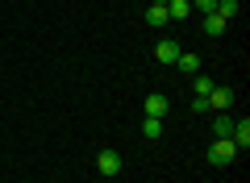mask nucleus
<instances>
[{"mask_svg":"<svg viewBox=\"0 0 250 183\" xmlns=\"http://www.w3.org/2000/svg\"><path fill=\"white\" fill-rule=\"evenodd\" d=\"M238 154H242V150L233 146V138H217L213 146H208V163H217V166H229Z\"/></svg>","mask_w":250,"mask_h":183,"instance_id":"1","label":"nucleus"},{"mask_svg":"<svg viewBox=\"0 0 250 183\" xmlns=\"http://www.w3.org/2000/svg\"><path fill=\"white\" fill-rule=\"evenodd\" d=\"M96 171L108 175V179L121 175V154H117V150H100V154H96Z\"/></svg>","mask_w":250,"mask_h":183,"instance_id":"2","label":"nucleus"},{"mask_svg":"<svg viewBox=\"0 0 250 183\" xmlns=\"http://www.w3.org/2000/svg\"><path fill=\"white\" fill-rule=\"evenodd\" d=\"M229 104H233V92H229V87H213V92H208V108H213V113H225Z\"/></svg>","mask_w":250,"mask_h":183,"instance_id":"3","label":"nucleus"},{"mask_svg":"<svg viewBox=\"0 0 250 183\" xmlns=\"http://www.w3.org/2000/svg\"><path fill=\"white\" fill-rule=\"evenodd\" d=\"M179 54H184V50H179V46H175V42H171V38H163V42H159V46H154V59H159V62H175V59H179Z\"/></svg>","mask_w":250,"mask_h":183,"instance_id":"4","label":"nucleus"},{"mask_svg":"<svg viewBox=\"0 0 250 183\" xmlns=\"http://www.w3.org/2000/svg\"><path fill=\"white\" fill-rule=\"evenodd\" d=\"M167 108H171V100L167 96H159V92H154V96H146V117H167Z\"/></svg>","mask_w":250,"mask_h":183,"instance_id":"5","label":"nucleus"},{"mask_svg":"<svg viewBox=\"0 0 250 183\" xmlns=\"http://www.w3.org/2000/svg\"><path fill=\"white\" fill-rule=\"evenodd\" d=\"M229 138H233V146H238V150L250 146V121H246V117H242V121H233V133H229Z\"/></svg>","mask_w":250,"mask_h":183,"instance_id":"6","label":"nucleus"},{"mask_svg":"<svg viewBox=\"0 0 250 183\" xmlns=\"http://www.w3.org/2000/svg\"><path fill=\"white\" fill-rule=\"evenodd\" d=\"M233 133V117L229 113H217L213 117V138H229Z\"/></svg>","mask_w":250,"mask_h":183,"instance_id":"7","label":"nucleus"},{"mask_svg":"<svg viewBox=\"0 0 250 183\" xmlns=\"http://www.w3.org/2000/svg\"><path fill=\"white\" fill-rule=\"evenodd\" d=\"M167 17H171V21L192 17V0H171V4H167Z\"/></svg>","mask_w":250,"mask_h":183,"instance_id":"8","label":"nucleus"},{"mask_svg":"<svg viewBox=\"0 0 250 183\" xmlns=\"http://www.w3.org/2000/svg\"><path fill=\"white\" fill-rule=\"evenodd\" d=\"M225 25H229V21L217 17V13H208V17H205V34H208V38H221V34H225Z\"/></svg>","mask_w":250,"mask_h":183,"instance_id":"9","label":"nucleus"},{"mask_svg":"<svg viewBox=\"0 0 250 183\" xmlns=\"http://www.w3.org/2000/svg\"><path fill=\"white\" fill-rule=\"evenodd\" d=\"M146 25H171L167 9H163V4H150V9H146Z\"/></svg>","mask_w":250,"mask_h":183,"instance_id":"10","label":"nucleus"},{"mask_svg":"<svg viewBox=\"0 0 250 183\" xmlns=\"http://www.w3.org/2000/svg\"><path fill=\"white\" fill-rule=\"evenodd\" d=\"M242 13V4L238 0H217V17H225V21H233Z\"/></svg>","mask_w":250,"mask_h":183,"instance_id":"11","label":"nucleus"},{"mask_svg":"<svg viewBox=\"0 0 250 183\" xmlns=\"http://www.w3.org/2000/svg\"><path fill=\"white\" fill-rule=\"evenodd\" d=\"M175 67L184 71V75H196V71H200V59H196V54H179V59H175Z\"/></svg>","mask_w":250,"mask_h":183,"instance_id":"12","label":"nucleus"},{"mask_svg":"<svg viewBox=\"0 0 250 183\" xmlns=\"http://www.w3.org/2000/svg\"><path fill=\"white\" fill-rule=\"evenodd\" d=\"M142 138H163V121H159V117H146V121H142Z\"/></svg>","mask_w":250,"mask_h":183,"instance_id":"13","label":"nucleus"},{"mask_svg":"<svg viewBox=\"0 0 250 183\" xmlns=\"http://www.w3.org/2000/svg\"><path fill=\"white\" fill-rule=\"evenodd\" d=\"M192 9H196V13H205V17H208V13H217V0H192Z\"/></svg>","mask_w":250,"mask_h":183,"instance_id":"14","label":"nucleus"},{"mask_svg":"<svg viewBox=\"0 0 250 183\" xmlns=\"http://www.w3.org/2000/svg\"><path fill=\"white\" fill-rule=\"evenodd\" d=\"M213 92V83H208V75H196V96H208Z\"/></svg>","mask_w":250,"mask_h":183,"instance_id":"15","label":"nucleus"},{"mask_svg":"<svg viewBox=\"0 0 250 183\" xmlns=\"http://www.w3.org/2000/svg\"><path fill=\"white\" fill-rule=\"evenodd\" d=\"M192 113H208V96H196V100H192Z\"/></svg>","mask_w":250,"mask_h":183,"instance_id":"16","label":"nucleus"},{"mask_svg":"<svg viewBox=\"0 0 250 183\" xmlns=\"http://www.w3.org/2000/svg\"><path fill=\"white\" fill-rule=\"evenodd\" d=\"M150 4H163V9H167V4H171V0H150Z\"/></svg>","mask_w":250,"mask_h":183,"instance_id":"17","label":"nucleus"},{"mask_svg":"<svg viewBox=\"0 0 250 183\" xmlns=\"http://www.w3.org/2000/svg\"><path fill=\"white\" fill-rule=\"evenodd\" d=\"M134 4H138V0H134Z\"/></svg>","mask_w":250,"mask_h":183,"instance_id":"18","label":"nucleus"}]
</instances>
